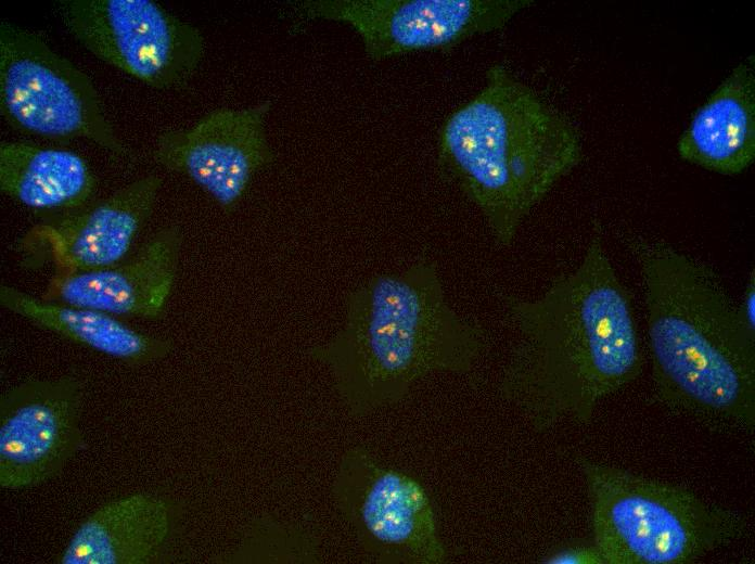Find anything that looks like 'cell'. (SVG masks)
Instances as JSON below:
<instances>
[{
	"label": "cell",
	"instance_id": "cell-13",
	"mask_svg": "<svg viewBox=\"0 0 755 564\" xmlns=\"http://www.w3.org/2000/svg\"><path fill=\"white\" fill-rule=\"evenodd\" d=\"M183 233L157 229L131 255L104 268L53 273L43 299L94 308L117 317L161 320L178 277Z\"/></svg>",
	"mask_w": 755,
	"mask_h": 564
},
{
	"label": "cell",
	"instance_id": "cell-9",
	"mask_svg": "<svg viewBox=\"0 0 755 564\" xmlns=\"http://www.w3.org/2000/svg\"><path fill=\"white\" fill-rule=\"evenodd\" d=\"M334 496L362 548L380 562L447 561L431 498L414 477L354 448L342 459Z\"/></svg>",
	"mask_w": 755,
	"mask_h": 564
},
{
	"label": "cell",
	"instance_id": "cell-11",
	"mask_svg": "<svg viewBox=\"0 0 755 564\" xmlns=\"http://www.w3.org/2000/svg\"><path fill=\"white\" fill-rule=\"evenodd\" d=\"M271 107L270 100L243 108L220 107L189 128L163 131L153 159L192 180L225 213H232L255 175L276 159L266 131Z\"/></svg>",
	"mask_w": 755,
	"mask_h": 564
},
{
	"label": "cell",
	"instance_id": "cell-12",
	"mask_svg": "<svg viewBox=\"0 0 755 564\" xmlns=\"http://www.w3.org/2000/svg\"><path fill=\"white\" fill-rule=\"evenodd\" d=\"M162 187L158 175L148 174L82 209L36 225L17 243L21 264L28 269L49 264L54 273H72L124 260Z\"/></svg>",
	"mask_w": 755,
	"mask_h": 564
},
{
	"label": "cell",
	"instance_id": "cell-16",
	"mask_svg": "<svg viewBox=\"0 0 755 564\" xmlns=\"http://www.w3.org/2000/svg\"><path fill=\"white\" fill-rule=\"evenodd\" d=\"M0 305L38 328L130 367L157 362L174 350L171 339L138 331L117 316L39 298L9 284L0 285Z\"/></svg>",
	"mask_w": 755,
	"mask_h": 564
},
{
	"label": "cell",
	"instance_id": "cell-1",
	"mask_svg": "<svg viewBox=\"0 0 755 564\" xmlns=\"http://www.w3.org/2000/svg\"><path fill=\"white\" fill-rule=\"evenodd\" d=\"M517 337L498 390L542 433L588 424L598 405L642 370L632 300L613 267L599 222L579 265L533 299L504 296Z\"/></svg>",
	"mask_w": 755,
	"mask_h": 564
},
{
	"label": "cell",
	"instance_id": "cell-2",
	"mask_svg": "<svg viewBox=\"0 0 755 564\" xmlns=\"http://www.w3.org/2000/svg\"><path fill=\"white\" fill-rule=\"evenodd\" d=\"M643 282L653 397L720 433L755 427V329L706 264L627 238Z\"/></svg>",
	"mask_w": 755,
	"mask_h": 564
},
{
	"label": "cell",
	"instance_id": "cell-7",
	"mask_svg": "<svg viewBox=\"0 0 755 564\" xmlns=\"http://www.w3.org/2000/svg\"><path fill=\"white\" fill-rule=\"evenodd\" d=\"M54 11L89 53L157 90L185 85L205 55L201 30L154 0H59Z\"/></svg>",
	"mask_w": 755,
	"mask_h": 564
},
{
	"label": "cell",
	"instance_id": "cell-14",
	"mask_svg": "<svg viewBox=\"0 0 755 564\" xmlns=\"http://www.w3.org/2000/svg\"><path fill=\"white\" fill-rule=\"evenodd\" d=\"M679 156L704 169L737 175L755 158L754 56L740 62L695 111L677 143Z\"/></svg>",
	"mask_w": 755,
	"mask_h": 564
},
{
	"label": "cell",
	"instance_id": "cell-15",
	"mask_svg": "<svg viewBox=\"0 0 755 564\" xmlns=\"http://www.w3.org/2000/svg\"><path fill=\"white\" fill-rule=\"evenodd\" d=\"M171 517L169 502L154 495L137 492L110 501L79 524L57 563H149L165 544Z\"/></svg>",
	"mask_w": 755,
	"mask_h": 564
},
{
	"label": "cell",
	"instance_id": "cell-18",
	"mask_svg": "<svg viewBox=\"0 0 755 564\" xmlns=\"http://www.w3.org/2000/svg\"><path fill=\"white\" fill-rule=\"evenodd\" d=\"M549 563H603V559L594 546L593 548H570L553 554Z\"/></svg>",
	"mask_w": 755,
	"mask_h": 564
},
{
	"label": "cell",
	"instance_id": "cell-19",
	"mask_svg": "<svg viewBox=\"0 0 755 564\" xmlns=\"http://www.w3.org/2000/svg\"><path fill=\"white\" fill-rule=\"evenodd\" d=\"M742 313L746 322L755 329V275L754 270L750 273L742 303L740 304Z\"/></svg>",
	"mask_w": 755,
	"mask_h": 564
},
{
	"label": "cell",
	"instance_id": "cell-6",
	"mask_svg": "<svg viewBox=\"0 0 755 564\" xmlns=\"http://www.w3.org/2000/svg\"><path fill=\"white\" fill-rule=\"evenodd\" d=\"M0 113L21 132L61 142L85 139L133 158L91 78L40 34L7 20L0 23Z\"/></svg>",
	"mask_w": 755,
	"mask_h": 564
},
{
	"label": "cell",
	"instance_id": "cell-5",
	"mask_svg": "<svg viewBox=\"0 0 755 564\" xmlns=\"http://www.w3.org/2000/svg\"><path fill=\"white\" fill-rule=\"evenodd\" d=\"M607 564H687L742 538L747 517L681 486L578 457Z\"/></svg>",
	"mask_w": 755,
	"mask_h": 564
},
{
	"label": "cell",
	"instance_id": "cell-17",
	"mask_svg": "<svg viewBox=\"0 0 755 564\" xmlns=\"http://www.w3.org/2000/svg\"><path fill=\"white\" fill-rule=\"evenodd\" d=\"M98 180L74 151L22 141L0 143V190L36 210H77L94 195Z\"/></svg>",
	"mask_w": 755,
	"mask_h": 564
},
{
	"label": "cell",
	"instance_id": "cell-8",
	"mask_svg": "<svg viewBox=\"0 0 755 564\" xmlns=\"http://www.w3.org/2000/svg\"><path fill=\"white\" fill-rule=\"evenodd\" d=\"M530 0H302L290 7L303 21L350 26L372 61L420 51H450L502 29Z\"/></svg>",
	"mask_w": 755,
	"mask_h": 564
},
{
	"label": "cell",
	"instance_id": "cell-3",
	"mask_svg": "<svg viewBox=\"0 0 755 564\" xmlns=\"http://www.w3.org/2000/svg\"><path fill=\"white\" fill-rule=\"evenodd\" d=\"M487 344L450 305L437 267L421 260L356 285L341 328L308 354L329 370L348 411L364 416L401 402L432 373L472 372Z\"/></svg>",
	"mask_w": 755,
	"mask_h": 564
},
{
	"label": "cell",
	"instance_id": "cell-4",
	"mask_svg": "<svg viewBox=\"0 0 755 564\" xmlns=\"http://www.w3.org/2000/svg\"><path fill=\"white\" fill-rule=\"evenodd\" d=\"M581 157L573 123L501 64L447 116L437 143L442 177L479 211L502 247Z\"/></svg>",
	"mask_w": 755,
	"mask_h": 564
},
{
	"label": "cell",
	"instance_id": "cell-10",
	"mask_svg": "<svg viewBox=\"0 0 755 564\" xmlns=\"http://www.w3.org/2000/svg\"><path fill=\"white\" fill-rule=\"evenodd\" d=\"M84 385L74 375L28 379L0 398V487L20 490L62 474L87 447Z\"/></svg>",
	"mask_w": 755,
	"mask_h": 564
}]
</instances>
